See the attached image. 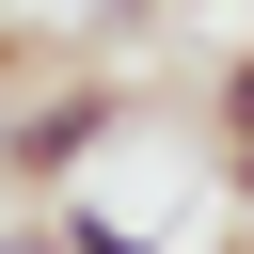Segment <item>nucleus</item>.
Here are the masks:
<instances>
[{
  "label": "nucleus",
  "mask_w": 254,
  "mask_h": 254,
  "mask_svg": "<svg viewBox=\"0 0 254 254\" xmlns=\"http://www.w3.org/2000/svg\"><path fill=\"white\" fill-rule=\"evenodd\" d=\"M111 127H127V95H111V79H48V95H0V175H16V190H64V175H79Z\"/></svg>",
  "instance_id": "f257e3e1"
},
{
  "label": "nucleus",
  "mask_w": 254,
  "mask_h": 254,
  "mask_svg": "<svg viewBox=\"0 0 254 254\" xmlns=\"http://www.w3.org/2000/svg\"><path fill=\"white\" fill-rule=\"evenodd\" d=\"M206 143H254V48H222V79H206Z\"/></svg>",
  "instance_id": "f03ea898"
},
{
  "label": "nucleus",
  "mask_w": 254,
  "mask_h": 254,
  "mask_svg": "<svg viewBox=\"0 0 254 254\" xmlns=\"http://www.w3.org/2000/svg\"><path fill=\"white\" fill-rule=\"evenodd\" d=\"M206 175H222V206L254 222V143H206Z\"/></svg>",
  "instance_id": "7ed1b4c3"
},
{
  "label": "nucleus",
  "mask_w": 254,
  "mask_h": 254,
  "mask_svg": "<svg viewBox=\"0 0 254 254\" xmlns=\"http://www.w3.org/2000/svg\"><path fill=\"white\" fill-rule=\"evenodd\" d=\"M0 254H64V222H0Z\"/></svg>",
  "instance_id": "20e7f679"
},
{
  "label": "nucleus",
  "mask_w": 254,
  "mask_h": 254,
  "mask_svg": "<svg viewBox=\"0 0 254 254\" xmlns=\"http://www.w3.org/2000/svg\"><path fill=\"white\" fill-rule=\"evenodd\" d=\"M95 16H127V32H143V16H175V0H95Z\"/></svg>",
  "instance_id": "39448f33"
},
{
  "label": "nucleus",
  "mask_w": 254,
  "mask_h": 254,
  "mask_svg": "<svg viewBox=\"0 0 254 254\" xmlns=\"http://www.w3.org/2000/svg\"><path fill=\"white\" fill-rule=\"evenodd\" d=\"M175 16H206V0H175Z\"/></svg>",
  "instance_id": "423d86ee"
}]
</instances>
